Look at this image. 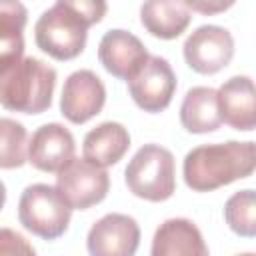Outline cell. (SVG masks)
Returning a JSON list of instances; mask_svg holds the SVG:
<instances>
[{
	"mask_svg": "<svg viewBox=\"0 0 256 256\" xmlns=\"http://www.w3.org/2000/svg\"><path fill=\"white\" fill-rule=\"evenodd\" d=\"M108 4L100 0H58L34 24L36 46L54 60L78 58L88 40V28L106 16Z\"/></svg>",
	"mask_w": 256,
	"mask_h": 256,
	"instance_id": "obj_1",
	"label": "cell"
},
{
	"mask_svg": "<svg viewBox=\"0 0 256 256\" xmlns=\"http://www.w3.org/2000/svg\"><path fill=\"white\" fill-rule=\"evenodd\" d=\"M256 168V142L228 140L192 148L182 162V176L190 190L212 192L252 176Z\"/></svg>",
	"mask_w": 256,
	"mask_h": 256,
	"instance_id": "obj_2",
	"label": "cell"
},
{
	"mask_svg": "<svg viewBox=\"0 0 256 256\" xmlns=\"http://www.w3.org/2000/svg\"><path fill=\"white\" fill-rule=\"evenodd\" d=\"M56 70L40 58L24 56L0 72V106L10 112L42 114L52 106Z\"/></svg>",
	"mask_w": 256,
	"mask_h": 256,
	"instance_id": "obj_3",
	"label": "cell"
},
{
	"mask_svg": "<svg viewBox=\"0 0 256 256\" xmlns=\"http://www.w3.org/2000/svg\"><path fill=\"white\" fill-rule=\"evenodd\" d=\"M128 190L148 202H164L176 192L174 154L160 144H144L124 170Z\"/></svg>",
	"mask_w": 256,
	"mask_h": 256,
	"instance_id": "obj_4",
	"label": "cell"
},
{
	"mask_svg": "<svg viewBox=\"0 0 256 256\" xmlns=\"http://www.w3.org/2000/svg\"><path fill=\"white\" fill-rule=\"evenodd\" d=\"M72 218V208L50 184H30L18 200V222L42 240L60 238Z\"/></svg>",
	"mask_w": 256,
	"mask_h": 256,
	"instance_id": "obj_5",
	"label": "cell"
},
{
	"mask_svg": "<svg viewBox=\"0 0 256 256\" xmlns=\"http://www.w3.org/2000/svg\"><path fill=\"white\" fill-rule=\"evenodd\" d=\"M72 210H88L100 204L110 190V176L84 158H72L56 176L54 186Z\"/></svg>",
	"mask_w": 256,
	"mask_h": 256,
	"instance_id": "obj_6",
	"label": "cell"
},
{
	"mask_svg": "<svg viewBox=\"0 0 256 256\" xmlns=\"http://www.w3.org/2000/svg\"><path fill=\"white\" fill-rule=\"evenodd\" d=\"M184 62L190 70L212 76L224 70L234 58V38L230 30L216 24H202L188 34L182 46Z\"/></svg>",
	"mask_w": 256,
	"mask_h": 256,
	"instance_id": "obj_7",
	"label": "cell"
},
{
	"mask_svg": "<svg viewBox=\"0 0 256 256\" xmlns=\"http://www.w3.org/2000/svg\"><path fill=\"white\" fill-rule=\"evenodd\" d=\"M176 86V74L170 62L162 56H148L146 64L128 80V92L134 104L148 114L166 110L172 102Z\"/></svg>",
	"mask_w": 256,
	"mask_h": 256,
	"instance_id": "obj_8",
	"label": "cell"
},
{
	"mask_svg": "<svg viewBox=\"0 0 256 256\" xmlns=\"http://www.w3.org/2000/svg\"><path fill=\"white\" fill-rule=\"evenodd\" d=\"M106 104V86L100 76L88 68L72 72L62 86L60 114L72 124H86L102 112Z\"/></svg>",
	"mask_w": 256,
	"mask_h": 256,
	"instance_id": "obj_9",
	"label": "cell"
},
{
	"mask_svg": "<svg viewBox=\"0 0 256 256\" xmlns=\"http://www.w3.org/2000/svg\"><path fill=\"white\" fill-rule=\"evenodd\" d=\"M140 246L138 222L120 212L104 214L86 234V250L90 256H134Z\"/></svg>",
	"mask_w": 256,
	"mask_h": 256,
	"instance_id": "obj_10",
	"label": "cell"
},
{
	"mask_svg": "<svg viewBox=\"0 0 256 256\" xmlns=\"http://www.w3.org/2000/svg\"><path fill=\"white\" fill-rule=\"evenodd\" d=\"M148 50L144 42L122 28H112L104 32L98 44V60L108 74L118 80H130L148 60Z\"/></svg>",
	"mask_w": 256,
	"mask_h": 256,
	"instance_id": "obj_11",
	"label": "cell"
},
{
	"mask_svg": "<svg viewBox=\"0 0 256 256\" xmlns=\"http://www.w3.org/2000/svg\"><path fill=\"white\" fill-rule=\"evenodd\" d=\"M76 152L72 132L60 122L36 128L28 140V162L40 172H60Z\"/></svg>",
	"mask_w": 256,
	"mask_h": 256,
	"instance_id": "obj_12",
	"label": "cell"
},
{
	"mask_svg": "<svg viewBox=\"0 0 256 256\" xmlns=\"http://www.w3.org/2000/svg\"><path fill=\"white\" fill-rule=\"evenodd\" d=\"M218 112L224 124L240 132L256 128V92L254 82L246 74H236L216 90Z\"/></svg>",
	"mask_w": 256,
	"mask_h": 256,
	"instance_id": "obj_13",
	"label": "cell"
},
{
	"mask_svg": "<svg viewBox=\"0 0 256 256\" xmlns=\"http://www.w3.org/2000/svg\"><path fill=\"white\" fill-rule=\"evenodd\" d=\"M150 256H210V250L192 220L168 218L152 236Z\"/></svg>",
	"mask_w": 256,
	"mask_h": 256,
	"instance_id": "obj_14",
	"label": "cell"
},
{
	"mask_svg": "<svg viewBox=\"0 0 256 256\" xmlns=\"http://www.w3.org/2000/svg\"><path fill=\"white\" fill-rule=\"evenodd\" d=\"M128 148H130V132L124 124L114 120L102 122L96 128H92L82 142L84 160L100 168L118 164L128 152Z\"/></svg>",
	"mask_w": 256,
	"mask_h": 256,
	"instance_id": "obj_15",
	"label": "cell"
},
{
	"mask_svg": "<svg viewBox=\"0 0 256 256\" xmlns=\"http://www.w3.org/2000/svg\"><path fill=\"white\" fill-rule=\"evenodd\" d=\"M192 12L184 0H148L140 6V22L148 34L160 40H174L190 26Z\"/></svg>",
	"mask_w": 256,
	"mask_h": 256,
	"instance_id": "obj_16",
	"label": "cell"
},
{
	"mask_svg": "<svg viewBox=\"0 0 256 256\" xmlns=\"http://www.w3.org/2000/svg\"><path fill=\"white\" fill-rule=\"evenodd\" d=\"M180 124L190 134L216 132L222 126L216 90L210 86H194L180 104Z\"/></svg>",
	"mask_w": 256,
	"mask_h": 256,
	"instance_id": "obj_17",
	"label": "cell"
},
{
	"mask_svg": "<svg viewBox=\"0 0 256 256\" xmlns=\"http://www.w3.org/2000/svg\"><path fill=\"white\" fill-rule=\"evenodd\" d=\"M28 10L18 0H0V72L24 58Z\"/></svg>",
	"mask_w": 256,
	"mask_h": 256,
	"instance_id": "obj_18",
	"label": "cell"
},
{
	"mask_svg": "<svg viewBox=\"0 0 256 256\" xmlns=\"http://www.w3.org/2000/svg\"><path fill=\"white\" fill-rule=\"evenodd\" d=\"M224 220L234 234L242 238L256 236V194L252 188L238 190L226 200Z\"/></svg>",
	"mask_w": 256,
	"mask_h": 256,
	"instance_id": "obj_19",
	"label": "cell"
},
{
	"mask_svg": "<svg viewBox=\"0 0 256 256\" xmlns=\"http://www.w3.org/2000/svg\"><path fill=\"white\" fill-rule=\"evenodd\" d=\"M28 162V132L14 118H0V168L14 170Z\"/></svg>",
	"mask_w": 256,
	"mask_h": 256,
	"instance_id": "obj_20",
	"label": "cell"
},
{
	"mask_svg": "<svg viewBox=\"0 0 256 256\" xmlns=\"http://www.w3.org/2000/svg\"><path fill=\"white\" fill-rule=\"evenodd\" d=\"M0 256H36V250L20 232L0 228Z\"/></svg>",
	"mask_w": 256,
	"mask_h": 256,
	"instance_id": "obj_21",
	"label": "cell"
},
{
	"mask_svg": "<svg viewBox=\"0 0 256 256\" xmlns=\"http://www.w3.org/2000/svg\"><path fill=\"white\" fill-rule=\"evenodd\" d=\"M190 12H200V14H218L234 6L232 0L222 2V0H184Z\"/></svg>",
	"mask_w": 256,
	"mask_h": 256,
	"instance_id": "obj_22",
	"label": "cell"
},
{
	"mask_svg": "<svg viewBox=\"0 0 256 256\" xmlns=\"http://www.w3.org/2000/svg\"><path fill=\"white\" fill-rule=\"evenodd\" d=\"M4 204H6V186H4V182L0 180V210L4 208Z\"/></svg>",
	"mask_w": 256,
	"mask_h": 256,
	"instance_id": "obj_23",
	"label": "cell"
},
{
	"mask_svg": "<svg viewBox=\"0 0 256 256\" xmlns=\"http://www.w3.org/2000/svg\"><path fill=\"white\" fill-rule=\"evenodd\" d=\"M236 256H256L254 252H242V254H236Z\"/></svg>",
	"mask_w": 256,
	"mask_h": 256,
	"instance_id": "obj_24",
	"label": "cell"
}]
</instances>
